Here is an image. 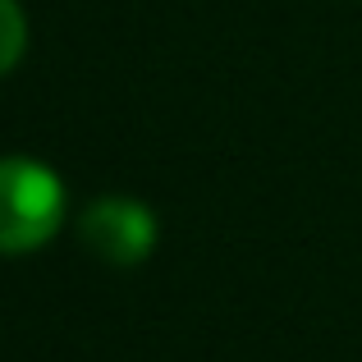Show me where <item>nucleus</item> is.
<instances>
[{
  "mask_svg": "<svg viewBox=\"0 0 362 362\" xmlns=\"http://www.w3.org/2000/svg\"><path fill=\"white\" fill-rule=\"evenodd\" d=\"M64 225V184L51 165L0 156V252H33Z\"/></svg>",
  "mask_w": 362,
  "mask_h": 362,
  "instance_id": "1",
  "label": "nucleus"
},
{
  "mask_svg": "<svg viewBox=\"0 0 362 362\" xmlns=\"http://www.w3.org/2000/svg\"><path fill=\"white\" fill-rule=\"evenodd\" d=\"M78 234L106 266H138L156 247V216L133 197H97L78 216Z\"/></svg>",
  "mask_w": 362,
  "mask_h": 362,
  "instance_id": "2",
  "label": "nucleus"
},
{
  "mask_svg": "<svg viewBox=\"0 0 362 362\" xmlns=\"http://www.w3.org/2000/svg\"><path fill=\"white\" fill-rule=\"evenodd\" d=\"M23 51H28V18L18 0H0V78L23 60Z\"/></svg>",
  "mask_w": 362,
  "mask_h": 362,
  "instance_id": "3",
  "label": "nucleus"
}]
</instances>
